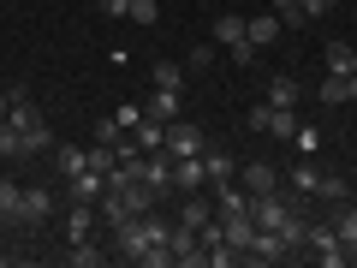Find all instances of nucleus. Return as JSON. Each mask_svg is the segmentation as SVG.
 I'll return each mask as SVG.
<instances>
[{"mask_svg":"<svg viewBox=\"0 0 357 268\" xmlns=\"http://www.w3.org/2000/svg\"><path fill=\"white\" fill-rule=\"evenodd\" d=\"M149 84H155V89H178V96H185V66H178V60H155V66H149Z\"/></svg>","mask_w":357,"mask_h":268,"instance_id":"obj_18","label":"nucleus"},{"mask_svg":"<svg viewBox=\"0 0 357 268\" xmlns=\"http://www.w3.org/2000/svg\"><path fill=\"white\" fill-rule=\"evenodd\" d=\"M161 149L178 161V155H203V149H208V137L191 126V119H167V143H161Z\"/></svg>","mask_w":357,"mask_h":268,"instance_id":"obj_5","label":"nucleus"},{"mask_svg":"<svg viewBox=\"0 0 357 268\" xmlns=\"http://www.w3.org/2000/svg\"><path fill=\"white\" fill-rule=\"evenodd\" d=\"M143 114H149V119H161V126H167V119H178V89H149Z\"/></svg>","mask_w":357,"mask_h":268,"instance_id":"obj_17","label":"nucleus"},{"mask_svg":"<svg viewBox=\"0 0 357 268\" xmlns=\"http://www.w3.org/2000/svg\"><path fill=\"white\" fill-rule=\"evenodd\" d=\"M96 221H102V215H96V203H72V209H66V239H89Z\"/></svg>","mask_w":357,"mask_h":268,"instance_id":"obj_16","label":"nucleus"},{"mask_svg":"<svg viewBox=\"0 0 357 268\" xmlns=\"http://www.w3.org/2000/svg\"><path fill=\"white\" fill-rule=\"evenodd\" d=\"M102 191H107V173H96V167L66 179V203H102Z\"/></svg>","mask_w":357,"mask_h":268,"instance_id":"obj_7","label":"nucleus"},{"mask_svg":"<svg viewBox=\"0 0 357 268\" xmlns=\"http://www.w3.org/2000/svg\"><path fill=\"white\" fill-rule=\"evenodd\" d=\"M96 6H102L107 18H126V6H131V0H96Z\"/></svg>","mask_w":357,"mask_h":268,"instance_id":"obj_31","label":"nucleus"},{"mask_svg":"<svg viewBox=\"0 0 357 268\" xmlns=\"http://www.w3.org/2000/svg\"><path fill=\"white\" fill-rule=\"evenodd\" d=\"M54 209H60V197L48 191V185H24V197H18V227H48L54 221Z\"/></svg>","mask_w":357,"mask_h":268,"instance_id":"obj_3","label":"nucleus"},{"mask_svg":"<svg viewBox=\"0 0 357 268\" xmlns=\"http://www.w3.org/2000/svg\"><path fill=\"white\" fill-rule=\"evenodd\" d=\"M119 137H126V126H119V119H114V114H107V119H102V126H96V143H107V149H114V143H119Z\"/></svg>","mask_w":357,"mask_h":268,"instance_id":"obj_28","label":"nucleus"},{"mask_svg":"<svg viewBox=\"0 0 357 268\" xmlns=\"http://www.w3.org/2000/svg\"><path fill=\"white\" fill-rule=\"evenodd\" d=\"M54 173H60V179H72V173H84V167H89V149H77V143H54Z\"/></svg>","mask_w":357,"mask_h":268,"instance_id":"obj_14","label":"nucleus"},{"mask_svg":"<svg viewBox=\"0 0 357 268\" xmlns=\"http://www.w3.org/2000/svg\"><path fill=\"white\" fill-rule=\"evenodd\" d=\"M126 18H131V24H155V18H161V0H131Z\"/></svg>","mask_w":357,"mask_h":268,"instance_id":"obj_25","label":"nucleus"},{"mask_svg":"<svg viewBox=\"0 0 357 268\" xmlns=\"http://www.w3.org/2000/svg\"><path fill=\"white\" fill-rule=\"evenodd\" d=\"M316 197H321V203H345V197H351V185H345L340 173H328V167H321V179H316Z\"/></svg>","mask_w":357,"mask_h":268,"instance_id":"obj_22","label":"nucleus"},{"mask_svg":"<svg viewBox=\"0 0 357 268\" xmlns=\"http://www.w3.org/2000/svg\"><path fill=\"white\" fill-rule=\"evenodd\" d=\"M114 119H119L126 131H137V119H143V102H119V107H114Z\"/></svg>","mask_w":357,"mask_h":268,"instance_id":"obj_29","label":"nucleus"},{"mask_svg":"<svg viewBox=\"0 0 357 268\" xmlns=\"http://www.w3.org/2000/svg\"><path fill=\"white\" fill-rule=\"evenodd\" d=\"M268 102H274V107H298V102H304V84H298L292 72L268 77Z\"/></svg>","mask_w":357,"mask_h":268,"instance_id":"obj_15","label":"nucleus"},{"mask_svg":"<svg viewBox=\"0 0 357 268\" xmlns=\"http://www.w3.org/2000/svg\"><path fill=\"white\" fill-rule=\"evenodd\" d=\"M333 232H340V244H345V262H357V203L351 197L333 203Z\"/></svg>","mask_w":357,"mask_h":268,"instance_id":"obj_10","label":"nucleus"},{"mask_svg":"<svg viewBox=\"0 0 357 268\" xmlns=\"http://www.w3.org/2000/svg\"><path fill=\"white\" fill-rule=\"evenodd\" d=\"M316 179H321V167L304 155V161L292 167V197H316Z\"/></svg>","mask_w":357,"mask_h":268,"instance_id":"obj_21","label":"nucleus"},{"mask_svg":"<svg viewBox=\"0 0 357 268\" xmlns=\"http://www.w3.org/2000/svg\"><path fill=\"white\" fill-rule=\"evenodd\" d=\"M173 191H208V173H203V155H178L173 161Z\"/></svg>","mask_w":357,"mask_h":268,"instance_id":"obj_8","label":"nucleus"},{"mask_svg":"<svg viewBox=\"0 0 357 268\" xmlns=\"http://www.w3.org/2000/svg\"><path fill=\"white\" fill-rule=\"evenodd\" d=\"M244 24H250V42H256V54H262V48H274V42L286 36V18H280V13H262V18H244Z\"/></svg>","mask_w":357,"mask_h":268,"instance_id":"obj_11","label":"nucleus"},{"mask_svg":"<svg viewBox=\"0 0 357 268\" xmlns=\"http://www.w3.org/2000/svg\"><path fill=\"white\" fill-rule=\"evenodd\" d=\"M316 96H321V107H351V77H333V72H328Z\"/></svg>","mask_w":357,"mask_h":268,"instance_id":"obj_19","label":"nucleus"},{"mask_svg":"<svg viewBox=\"0 0 357 268\" xmlns=\"http://www.w3.org/2000/svg\"><path fill=\"white\" fill-rule=\"evenodd\" d=\"M203 173H208V191H215V185H232L238 179V161L227 149H203Z\"/></svg>","mask_w":357,"mask_h":268,"instance_id":"obj_12","label":"nucleus"},{"mask_svg":"<svg viewBox=\"0 0 357 268\" xmlns=\"http://www.w3.org/2000/svg\"><path fill=\"white\" fill-rule=\"evenodd\" d=\"M215 48H227L232 66H250V60H256V42H250L244 13H220V18H215Z\"/></svg>","mask_w":357,"mask_h":268,"instance_id":"obj_1","label":"nucleus"},{"mask_svg":"<svg viewBox=\"0 0 357 268\" xmlns=\"http://www.w3.org/2000/svg\"><path fill=\"white\" fill-rule=\"evenodd\" d=\"M298 6H304V0H274V13H280L286 24H298Z\"/></svg>","mask_w":357,"mask_h":268,"instance_id":"obj_30","label":"nucleus"},{"mask_svg":"<svg viewBox=\"0 0 357 268\" xmlns=\"http://www.w3.org/2000/svg\"><path fill=\"white\" fill-rule=\"evenodd\" d=\"M66 262H72V268H96V262H107V251H102V244H89V239H72Z\"/></svg>","mask_w":357,"mask_h":268,"instance_id":"obj_20","label":"nucleus"},{"mask_svg":"<svg viewBox=\"0 0 357 268\" xmlns=\"http://www.w3.org/2000/svg\"><path fill=\"white\" fill-rule=\"evenodd\" d=\"M292 149H298V155H316V149H321V131H316V126H298Z\"/></svg>","mask_w":357,"mask_h":268,"instance_id":"obj_27","label":"nucleus"},{"mask_svg":"<svg viewBox=\"0 0 357 268\" xmlns=\"http://www.w3.org/2000/svg\"><path fill=\"white\" fill-rule=\"evenodd\" d=\"M208 221H215V197H208V191H185V197H178V227L203 232Z\"/></svg>","mask_w":357,"mask_h":268,"instance_id":"obj_6","label":"nucleus"},{"mask_svg":"<svg viewBox=\"0 0 357 268\" xmlns=\"http://www.w3.org/2000/svg\"><path fill=\"white\" fill-rule=\"evenodd\" d=\"M333 6H340V0H304V6H298V24H316V18H328Z\"/></svg>","mask_w":357,"mask_h":268,"instance_id":"obj_26","label":"nucleus"},{"mask_svg":"<svg viewBox=\"0 0 357 268\" xmlns=\"http://www.w3.org/2000/svg\"><path fill=\"white\" fill-rule=\"evenodd\" d=\"M215 60H220V54H215V42H197V48L185 54V72H208Z\"/></svg>","mask_w":357,"mask_h":268,"instance_id":"obj_24","label":"nucleus"},{"mask_svg":"<svg viewBox=\"0 0 357 268\" xmlns=\"http://www.w3.org/2000/svg\"><path fill=\"white\" fill-rule=\"evenodd\" d=\"M244 126H250L256 137H280V143H292L304 119H298V107H274V102H262V107H250V114H244Z\"/></svg>","mask_w":357,"mask_h":268,"instance_id":"obj_2","label":"nucleus"},{"mask_svg":"<svg viewBox=\"0 0 357 268\" xmlns=\"http://www.w3.org/2000/svg\"><path fill=\"white\" fill-rule=\"evenodd\" d=\"M18 197H24V185H18V179H0V221L18 215Z\"/></svg>","mask_w":357,"mask_h":268,"instance_id":"obj_23","label":"nucleus"},{"mask_svg":"<svg viewBox=\"0 0 357 268\" xmlns=\"http://www.w3.org/2000/svg\"><path fill=\"white\" fill-rule=\"evenodd\" d=\"M321 72L351 77V72H357V48H351V42H328V48H321Z\"/></svg>","mask_w":357,"mask_h":268,"instance_id":"obj_13","label":"nucleus"},{"mask_svg":"<svg viewBox=\"0 0 357 268\" xmlns=\"http://www.w3.org/2000/svg\"><path fill=\"white\" fill-rule=\"evenodd\" d=\"M238 185L250 197H268V191H280V173H274V161H250V167H238Z\"/></svg>","mask_w":357,"mask_h":268,"instance_id":"obj_9","label":"nucleus"},{"mask_svg":"<svg viewBox=\"0 0 357 268\" xmlns=\"http://www.w3.org/2000/svg\"><path fill=\"white\" fill-rule=\"evenodd\" d=\"M304 251L316 256L321 268H340V262H345V244H340V232H333V221H310V232H304Z\"/></svg>","mask_w":357,"mask_h":268,"instance_id":"obj_4","label":"nucleus"},{"mask_svg":"<svg viewBox=\"0 0 357 268\" xmlns=\"http://www.w3.org/2000/svg\"><path fill=\"white\" fill-rule=\"evenodd\" d=\"M0 119H6V89H0Z\"/></svg>","mask_w":357,"mask_h":268,"instance_id":"obj_32","label":"nucleus"}]
</instances>
